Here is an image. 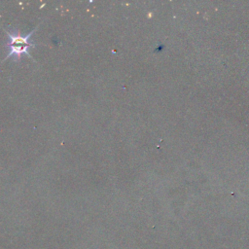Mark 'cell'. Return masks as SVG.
Masks as SVG:
<instances>
[{
	"label": "cell",
	"mask_w": 249,
	"mask_h": 249,
	"mask_svg": "<svg viewBox=\"0 0 249 249\" xmlns=\"http://www.w3.org/2000/svg\"><path fill=\"white\" fill-rule=\"evenodd\" d=\"M37 27H35L32 31L25 35L20 34L18 30H5L6 34L8 35V42L6 43V47L8 48V54L6 55L4 60L8 58H13L17 61L19 60L22 56L31 57L30 49L37 46V44L32 41L31 36L36 31Z\"/></svg>",
	"instance_id": "1"
}]
</instances>
